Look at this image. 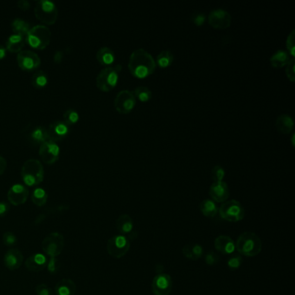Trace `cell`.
Listing matches in <instances>:
<instances>
[{
	"mask_svg": "<svg viewBox=\"0 0 295 295\" xmlns=\"http://www.w3.org/2000/svg\"><path fill=\"white\" fill-rule=\"evenodd\" d=\"M275 127L281 134H289L293 131L295 122L293 118L289 114H281L275 121Z\"/></svg>",
	"mask_w": 295,
	"mask_h": 295,
	"instance_id": "23",
	"label": "cell"
},
{
	"mask_svg": "<svg viewBox=\"0 0 295 295\" xmlns=\"http://www.w3.org/2000/svg\"><path fill=\"white\" fill-rule=\"evenodd\" d=\"M129 249L130 240L126 235H114L107 241V253L114 258L120 259L123 257L127 255Z\"/></svg>",
	"mask_w": 295,
	"mask_h": 295,
	"instance_id": "8",
	"label": "cell"
},
{
	"mask_svg": "<svg viewBox=\"0 0 295 295\" xmlns=\"http://www.w3.org/2000/svg\"><path fill=\"white\" fill-rule=\"evenodd\" d=\"M294 138H295V134H293L292 135V138H291V139H292V145L293 146H295V141H294Z\"/></svg>",
	"mask_w": 295,
	"mask_h": 295,
	"instance_id": "51",
	"label": "cell"
},
{
	"mask_svg": "<svg viewBox=\"0 0 295 295\" xmlns=\"http://www.w3.org/2000/svg\"><path fill=\"white\" fill-rule=\"evenodd\" d=\"M23 262H24V255L22 254V252L17 248L9 249L3 256L4 266L11 271H15L18 268H20Z\"/></svg>",
	"mask_w": 295,
	"mask_h": 295,
	"instance_id": "18",
	"label": "cell"
},
{
	"mask_svg": "<svg viewBox=\"0 0 295 295\" xmlns=\"http://www.w3.org/2000/svg\"><path fill=\"white\" fill-rule=\"evenodd\" d=\"M183 254L186 258L191 261H198L204 254V248L199 244H188L182 249Z\"/></svg>",
	"mask_w": 295,
	"mask_h": 295,
	"instance_id": "28",
	"label": "cell"
},
{
	"mask_svg": "<svg viewBox=\"0 0 295 295\" xmlns=\"http://www.w3.org/2000/svg\"><path fill=\"white\" fill-rule=\"evenodd\" d=\"M11 29L13 33L18 34L23 37H25L30 30V26L29 23L22 18H15L11 23Z\"/></svg>",
	"mask_w": 295,
	"mask_h": 295,
	"instance_id": "31",
	"label": "cell"
},
{
	"mask_svg": "<svg viewBox=\"0 0 295 295\" xmlns=\"http://www.w3.org/2000/svg\"><path fill=\"white\" fill-rule=\"evenodd\" d=\"M205 21H206V16L205 13L196 12L191 15V22L197 26H202L205 24Z\"/></svg>",
	"mask_w": 295,
	"mask_h": 295,
	"instance_id": "42",
	"label": "cell"
},
{
	"mask_svg": "<svg viewBox=\"0 0 295 295\" xmlns=\"http://www.w3.org/2000/svg\"><path fill=\"white\" fill-rule=\"evenodd\" d=\"M6 48L0 44V60H2L4 57H6Z\"/></svg>",
	"mask_w": 295,
	"mask_h": 295,
	"instance_id": "49",
	"label": "cell"
},
{
	"mask_svg": "<svg viewBox=\"0 0 295 295\" xmlns=\"http://www.w3.org/2000/svg\"><path fill=\"white\" fill-rule=\"evenodd\" d=\"M37 295H53V292L51 288L46 284H39L36 288Z\"/></svg>",
	"mask_w": 295,
	"mask_h": 295,
	"instance_id": "43",
	"label": "cell"
},
{
	"mask_svg": "<svg viewBox=\"0 0 295 295\" xmlns=\"http://www.w3.org/2000/svg\"><path fill=\"white\" fill-rule=\"evenodd\" d=\"M96 58L101 65L110 67V65L114 64L115 61V54L112 49L104 46L99 49L96 53Z\"/></svg>",
	"mask_w": 295,
	"mask_h": 295,
	"instance_id": "27",
	"label": "cell"
},
{
	"mask_svg": "<svg viewBox=\"0 0 295 295\" xmlns=\"http://www.w3.org/2000/svg\"><path fill=\"white\" fill-rule=\"evenodd\" d=\"M115 228L120 232V235H130L134 229V221L128 214L121 215L115 221Z\"/></svg>",
	"mask_w": 295,
	"mask_h": 295,
	"instance_id": "22",
	"label": "cell"
},
{
	"mask_svg": "<svg viewBox=\"0 0 295 295\" xmlns=\"http://www.w3.org/2000/svg\"><path fill=\"white\" fill-rule=\"evenodd\" d=\"M262 240L253 232H244L239 235L235 242V250L241 255L254 257L262 251Z\"/></svg>",
	"mask_w": 295,
	"mask_h": 295,
	"instance_id": "2",
	"label": "cell"
},
{
	"mask_svg": "<svg viewBox=\"0 0 295 295\" xmlns=\"http://www.w3.org/2000/svg\"><path fill=\"white\" fill-rule=\"evenodd\" d=\"M79 120V114L76 110L73 108H69L64 112V121L70 127L71 125H74Z\"/></svg>",
	"mask_w": 295,
	"mask_h": 295,
	"instance_id": "35",
	"label": "cell"
},
{
	"mask_svg": "<svg viewBox=\"0 0 295 295\" xmlns=\"http://www.w3.org/2000/svg\"><path fill=\"white\" fill-rule=\"evenodd\" d=\"M215 248L223 255H232L235 251V242L228 235H219L215 239Z\"/></svg>",
	"mask_w": 295,
	"mask_h": 295,
	"instance_id": "20",
	"label": "cell"
},
{
	"mask_svg": "<svg viewBox=\"0 0 295 295\" xmlns=\"http://www.w3.org/2000/svg\"><path fill=\"white\" fill-rule=\"evenodd\" d=\"M218 213L223 220L228 221H241L245 217V210L240 202L235 199L227 200L218 208Z\"/></svg>",
	"mask_w": 295,
	"mask_h": 295,
	"instance_id": "7",
	"label": "cell"
},
{
	"mask_svg": "<svg viewBox=\"0 0 295 295\" xmlns=\"http://www.w3.org/2000/svg\"><path fill=\"white\" fill-rule=\"evenodd\" d=\"M2 240H3V244L5 245L6 247H13L17 243V235L10 231L3 233Z\"/></svg>",
	"mask_w": 295,
	"mask_h": 295,
	"instance_id": "38",
	"label": "cell"
},
{
	"mask_svg": "<svg viewBox=\"0 0 295 295\" xmlns=\"http://www.w3.org/2000/svg\"><path fill=\"white\" fill-rule=\"evenodd\" d=\"M136 103L137 100L134 96V92L128 89L120 91L114 98V108L121 114L131 113L136 107Z\"/></svg>",
	"mask_w": 295,
	"mask_h": 295,
	"instance_id": "10",
	"label": "cell"
},
{
	"mask_svg": "<svg viewBox=\"0 0 295 295\" xmlns=\"http://www.w3.org/2000/svg\"><path fill=\"white\" fill-rule=\"evenodd\" d=\"M286 75L291 82H295V60L292 58L289 64L286 66Z\"/></svg>",
	"mask_w": 295,
	"mask_h": 295,
	"instance_id": "40",
	"label": "cell"
},
{
	"mask_svg": "<svg viewBox=\"0 0 295 295\" xmlns=\"http://www.w3.org/2000/svg\"><path fill=\"white\" fill-rule=\"evenodd\" d=\"M29 190L25 185L22 184H15L9 189L7 192V198L10 205L19 206L26 203L29 198Z\"/></svg>",
	"mask_w": 295,
	"mask_h": 295,
	"instance_id": "15",
	"label": "cell"
},
{
	"mask_svg": "<svg viewBox=\"0 0 295 295\" xmlns=\"http://www.w3.org/2000/svg\"><path fill=\"white\" fill-rule=\"evenodd\" d=\"M35 17L44 24H54L58 17L57 4L51 0H39L34 9Z\"/></svg>",
	"mask_w": 295,
	"mask_h": 295,
	"instance_id": "5",
	"label": "cell"
},
{
	"mask_svg": "<svg viewBox=\"0 0 295 295\" xmlns=\"http://www.w3.org/2000/svg\"><path fill=\"white\" fill-rule=\"evenodd\" d=\"M209 193L212 200L216 203H224L229 198L228 184L224 181L213 182Z\"/></svg>",
	"mask_w": 295,
	"mask_h": 295,
	"instance_id": "16",
	"label": "cell"
},
{
	"mask_svg": "<svg viewBox=\"0 0 295 295\" xmlns=\"http://www.w3.org/2000/svg\"><path fill=\"white\" fill-rule=\"evenodd\" d=\"M49 81L48 75L44 71H37L31 77V83L36 88H43L45 87Z\"/></svg>",
	"mask_w": 295,
	"mask_h": 295,
	"instance_id": "33",
	"label": "cell"
},
{
	"mask_svg": "<svg viewBox=\"0 0 295 295\" xmlns=\"http://www.w3.org/2000/svg\"><path fill=\"white\" fill-rule=\"evenodd\" d=\"M17 6L19 7L21 10H29L30 7V3L28 0H19L17 2Z\"/></svg>",
	"mask_w": 295,
	"mask_h": 295,
	"instance_id": "46",
	"label": "cell"
},
{
	"mask_svg": "<svg viewBox=\"0 0 295 295\" xmlns=\"http://www.w3.org/2000/svg\"><path fill=\"white\" fill-rule=\"evenodd\" d=\"M7 168V161L3 156L0 155V175L3 174Z\"/></svg>",
	"mask_w": 295,
	"mask_h": 295,
	"instance_id": "48",
	"label": "cell"
},
{
	"mask_svg": "<svg viewBox=\"0 0 295 295\" xmlns=\"http://www.w3.org/2000/svg\"><path fill=\"white\" fill-rule=\"evenodd\" d=\"M225 177V171L220 165H215L212 170V178L214 182L223 181Z\"/></svg>",
	"mask_w": 295,
	"mask_h": 295,
	"instance_id": "37",
	"label": "cell"
},
{
	"mask_svg": "<svg viewBox=\"0 0 295 295\" xmlns=\"http://www.w3.org/2000/svg\"><path fill=\"white\" fill-rule=\"evenodd\" d=\"M54 62L56 64H60L61 62L64 59V53L63 51H57L54 54Z\"/></svg>",
	"mask_w": 295,
	"mask_h": 295,
	"instance_id": "47",
	"label": "cell"
},
{
	"mask_svg": "<svg viewBox=\"0 0 295 295\" xmlns=\"http://www.w3.org/2000/svg\"><path fill=\"white\" fill-rule=\"evenodd\" d=\"M39 155L44 163L54 164L60 156V148L55 141H45L39 147Z\"/></svg>",
	"mask_w": 295,
	"mask_h": 295,
	"instance_id": "14",
	"label": "cell"
},
{
	"mask_svg": "<svg viewBox=\"0 0 295 295\" xmlns=\"http://www.w3.org/2000/svg\"><path fill=\"white\" fill-rule=\"evenodd\" d=\"M25 44V37H23L18 34H11L7 38L5 48L8 51L12 53H18L23 51V48Z\"/></svg>",
	"mask_w": 295,
	"mask_h": 295,
	"instance_id": "24",
	"label": "cell"
},
{
	"mask_svg": "<svg viewBox=\"0 0 295 295\" xmlns=\"http://www.w3.org/2000/svg\"><path fill=\"white\" fill-rule=\"evenodd\" d=\"M119 80V72L114 67H105L96 77V86L103 92H109L116 87Z\"/></svg>",
	"mask_w": 295,
	"mask_h": 295,
	"instance_id": "9",
	"label": "cell"
},
{
	"mask_svg": "<svg viewBox=\"0 0 295 295\" xmlns=\"http://www.w3.org/2000/svg\"><path fill=\"white\" fill-rule=\"evenodd\" d=\"M47 132L50 141L57 142L67 137L70 133V127L64 121H56L50 124Z\"/></svg>",
	"mask_w": 295,
	"mask_h": 295,
	"instance_id": "17",
	"label": "cell"
},
{
	"mask_svg": "<svg viewBox=\"0 0 295 295\" xmlns=\"http://www.w3.org/2000/svg\"><path fill=\"white\" fill-rule=\"evenodd\" d=\"M48 260L49 257L44 254L37 253L30 255L29 258H27L24 264H25V268L29 271L40 272L46 268Z\"/></svg>",
	"mask_w": 295,
	"mask_h": 295,
	"instance_id": "19",
	"label": "cell"
},
{
	"mask_svg": "<svg viewBox=\"0 0 295 295\" xmlns=\"http://www.w3.org/2000/svg\"><path fill=\"white\" fill-rule=\"evenodd\" d=\"M219 262V256L215 252H208L205 255V262L208 265L212 266L217 264Z\"/></svg>",
	"mask_w": 295,
	"mask_h": 295,
	"instance_id": "44",
	"label": "cell"
},
{
	"mask_svg": "<svg viewBox=\"0 0 295 295\" xmlns=\"http://www.w3.org/2000/svg\"><path fill=\"white\" fill-rule=\"evenodd\" d=\"M202 214L209 218H213L218 214V206L212 199H205L200 204Z\"/></svg>",
	"mask_w": 295,
	"mask_h": 295,
	"instance_id": "29",
	"label": "cell"
},
{
	"mask_svg": "<svg viewBox=\"0 0 295 295\" xmlns=\"http://www.w3.org/2000/svg\"><path fill=\"white\" fill-rule=\"evenodd\" d=\"M241 263H242V257H241V255L240 254H235V255L233 254L231 257L228 259V268H230V269H233V270L240 268Z\"/></svg>",
	"mask_w": 295,
	"mask_h": 295,
	"instance_id": "39",
	"label": "cell"
},
{
	"mask_svg": "<svg viewBox=\"0 0 295 295\" xmlns=\"http://www.w3.org/2000/svg\"><path fill=\"white\" fill-rule=\"evenodd\" d=\"M174 61V55L169 50H164L158 54L156 58V64L158 67L168 68L171 66Z\"/></svg>",
	"mask_w": 295,
	"mask_h": 295,
	"instance_id": "30",
	"label": "cell"
},
{
	"mask_svg": "<svg viewBox=\"0 0 295 295\" xmlns=\"http://www.w3.org/2000/svg\"><path fill=\"white\" fill-rule=\"evenodd\" d=\"M21 176L27 186H37L44 181V168L41 161L30 158L24 162L21 169Z\"/></svg>",
	"mask_w": 295,
	"mask_h": 295,
	"instance_id": "3",
	"label": "cell"
},
{
	"mask_svg": "<svg viewBox=\"0 0 295 295\" xmlns=\"http://www.w3.org/2000/svg\"><path fill=\"white\" fill-rule=\"evenodd\" d=\"M27 137L29 138L31 143L39 146L45 141H50L47 128L42 126H36L29 128V130L27 131Z\"/></svg>",
	"mask_w": 295,
	"mask_h": 295,
	"instance_id": "21",
	"label": "cell"
},
{
	"mask_svg": "<svg viewBox=\"0 0 295 295\" xmlns=\"http://www.w3.org/2000/svg\"><path fill=\"white\" fill-rule=\"evenodd\" d=\"M51 31L44 24H37L30 27L25 36V42L30 47L37 50H44L51 43Z\"/></svg>",
	"mask_w": 295,
	"mask_h": 295,
	"instance_id": "4",
	"label": "cell"
},
{
	"mask_svg": "<svg viewBox=\"0 0 295 295\" xmlns=\"http://www.w3.org/2000/svg\"><path fill=\"white\" fill-rule=\"evenodd\" d=\"M65 245L64 235L58 232H52L44 239L42 249L49 258H57L63 252Z\"/></svg>",
	"mask_w": 295,
	"mask_h": 295,
	"instance_id": "6",
	"label": "cell"
},
{
	"mask_svg": "<svg viewBox=\"0 0 295 295\" xmlns=\"http://www.w3.org/2000/svg\"><path fill=\"white\" fill-rule=\"evenodd\" d=\"M157 67L155 59L145 49L140 48L133 51L128 61V70L138 79H145L154 73Z\"/></svg>",
	"mask_w": 295,
	"mask_h": 295,
	"instance_id": "1",
	"label": "cell"
},
{
	"mask_svg": "<svg viewBox=\"0 0 295 295\" xmlns=\"http://www.w3.org/2000/svg\"><path fill=\"white\" fill-rule=\"evenodd\" d=\"M114 68H115V70H116V71H117L119 73H120V72L121 71V70H122V67H121V64H116V65L114 66Z\"/></svg>",
	"mask_w": 295,
	"mask_h": 295,
	"instance_id": "50",
	"label": "cell"
},
{
	"mask_svg": "<svg viewBox=\"0 0 295 295\" xmlns=\"http://www.w3.org/2000/svg\"><path fill=\"white\" fill-rule=\"evenodd\" d=\"M291 59L292 58L290 57L288 51L285 50H277L269 58V62L273 67L278 69L286 67Z\"/></svg>",
	"mask_w": 295,
	"mask_h": 295,
	"instance_id": "26",
	"label": "cell"
},
{
	"mask_svg": "<svg viewBox=\"0 0 295 295\" xmlns=\"http://www.w3.org/2000/svg\"><path fill=\"white\" fill-rule=\"evenodd\" d=\"M17 62L21 70L35 71L41 65V59L36 52L30 50H23L17 53Z\"/></svg>",
	"mask_w": 295,
	"mask_h": 295,
	"instance_id": "12",
	"label": "cell"
},
{
	"mask_svg": "<svg viewBox=\"0 0 295 295\" xmlns=\"http://www.w3.org/2000/svg\"><path fill=\"white\" fill-rule=\"evenodd\" d=\"M172 289V279L165 273H159L151 282V290L154 295H169Z\"/></svg>",
	"mask_w": 295,
	"mask_h": 295,
	"instance_id": "13",
	"label": "cell"
},
{
	"mask_svg": "<svg viewBox=\"0 0 295 295\" xmlns=\"http://www.w3.org/2000/svg\"><path fill=\"white\" fill-rule=\"evenodd\" d=\"M210 25L214 29L224 30L231 25L232 17L228 10L221 8L212 10L208 16Z\"/></svg>",
	"mask_w": 295,
	"mask_h": 295,
	"instance_id": "11",
	"label": "cell"
},
{
	"mask_svg": "<svg viewBox=\"0 0 295 295\" xmlns=\"http://www.w3.org/2000/svg\"><path fill=\"white\" fill-rule=\"evenodd\" d=\"M57 295H74L76 292V285L71 279H63L57 282L55 287Z\"/></svg>",
	"mask_w": 295,
	"mask_h": 295,
	"instance_id": "25",
	"label": "cell"
},
{
	"mask_svg": "<svg viewBox=\"0 0 295 295\" xmlns=\"http://www.w3.org/2000/svg\"><path fill=\"white\" fill-rule=\"evenodd\" d=\"M60 266V262L57 258H49L46 268H47L48 272H50L51 274L54 275L58 272Z\"/></svg>",
	"mask_w": 295,
	"mask_h": 295,
	"instance_id": "41",
	"label": "cell"
},
{
	"mask_svg": "<svg viewBox=\"0 0 295 295\" xmlns=\"http://www.w3.org/2000/svg\"><path fill=\"white\" fill-rule=\"evenodd\" d=\"M286 46L288 49V52L289 55L292 57V58H295V30H293L289 36L287 37V41H286Z\"/></svg>",
	"mask_w": 295,
	"mask_h": 295,
	"instance_id": "36",
	"label": "cell"
},
{
	"mask_svg": "<svg viewBox=\"0 0 295 295\" xmlns=\"http://www.w3.org/2000/svg\"><path fill=\"white\" fill-rule=\"evenodd\" d=\"M10 211V204L7 202H0V217H4Z\"/></svg>",
	"mask_w": 295,
	"mask_h": 295,
	"instance_id": "45",
	"label": "cell"
},
{
	"mask_svg": "<svg viewBox=\"0 0 295 295\" xmlns=\"http://www.w3.org/2000/svg\"><path fill=\"white\" fill-rule=\"evenodd\" d=\"M133 92H134L136 100H139L141 102H148L152 97L151 89L149 87H145V86H139L136 88H134Z\"/></svg>",
	"mask_w": 295,
	"mask_h": 295,
	"instance_id": "34",
	"label": "cell"
},
{
	"mask_svg": "<svg viewBox=\"0 0 295 295\" xmlns=\"http://www.w3.org/2000/svg\"><path fill=\"white\" fill-rule=\"evenodd\" d=\"M31 200L35 205L43 207L48 201V193L43 188H36L31 194Z\"/></svg>",
	"mask_w": 295,
	"mask_h": 295,
	"instance_id": "32",
	"label": "cell"
}]
</instances>
